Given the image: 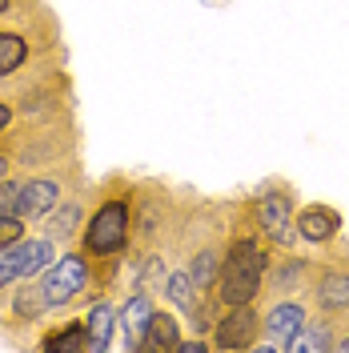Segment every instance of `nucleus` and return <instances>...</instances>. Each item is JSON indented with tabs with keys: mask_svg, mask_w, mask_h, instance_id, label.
Returning <instances> with one entry per match:
<instances>
[{
	"mask_svg": "<svg viewBox=\"0 0 349 353\" xmlns=\"http://www.w3.org/2000/svg\"><path fill=\"white\" fill-rule=\"evenodd\" d=\"M269 261H273V245L257 233V225H237L229 233V241L221 249V269H217V285H213V297H217L221 309L229 305H245V301H257L265 289V273H269Z\"/></svg>",
	"mask_w": 349,
	"mask_h": 353,
	"instance_id": "1",
	"label": "nucleus"
},
{
	"mask_svg": "<svg viewBox=\"0 0 349 353\" xmlns=\"http://www.w3.org/2000/svg\"><path fill=\"white\" fill-rule=\"evenodd\" d=\"M132 205H137V189L132 185H117L112 181L109 193L97 201V209L81 225V253L88 261H117L132 245Z\"/></svg>",
	"mask_w": 349,
	"mask_h": 353,
	"instance_id": "2",
	"label": "nucleus"
},
{
	"mask_svg": "<svg viewBox=\"0 0 349 353\" xmlns=\"http://www.w3.org/2000/svg\"><path fill=\"white\" fill-rule=\"evenodd\" d=\"M293 205H297V197H293L289 185H265L261 193L249 197V217H253L257 233L273 249H293V241H297V213H293Z\"/></svg>",
	"mask_w": 349,
	"mask_h": 353,
	"instance_id": "3",
	"label": "nucleus"
},
{
	"mask_svg": "<svg viewBox=\"0 0 349 353\" xmlns=\"http://www.w3.org/2000/svg\"><path fill=\"white\" fill-rule=\"evenodd\" d=\"M41 289L48 297V309H68L85 301L88 289H92V261L81 249H68L61 257H52L41 269Z\"/></svg>",
	"mask_w": 349,
	"mask_h": 353,
	"instance_id": "4",
	"label": "nucleus"
},
{
	"mask_svg": "<svg viewBox=\"0 0 349 353\" xmlns=\"http://www.w3.org/2000/svg\"><path fill=\"white\" fill-rule=\"evenodd\" d=\"M57 257V241L41 233V237H17V241L0 245V293L17 285L24 277H37L44 265Z\"/></svg>",
	"mask_w": 349,
	"mask_h": 353,
	"instance_id": "5",
	"label": "nucleus"
},
{
	"mask_svg": "<svg viewBox=\"0 0 349 353\" xmlns=\"http://www.w3.org/2000/svg\"><path fill=\"white\" fill-rule=\"evenodd\" d=\"M213 337H209V350H253L257 337H261V309L253 301L245 305H229L225 317L213 321Z\"/></svg>",
	"mask_w": 349,
	"mask_h": 353,
	"instance_id": "6",
	"label": "nucleus"
},
{
	"mask_svg": "<svg viewBox=\"0 0 349 353\" xmlns=\"http://www.w3.org/2000/svg\"><path fill=\"white\" fill-rule=\"evenodd\" d=\"M65 201V181L52 173L21 176V197H17V217L24 225H41L57 205Z\"/></svg>",
	"mask_w": 349,
	"mask_h": 353,
	"instance_id": "7",
	"label": "nucleus"
},
{
	"mask_svg": "<svg viewBox=\"0 0 349 353\" xmlns=\"http://www.w3.org/2000/svg\"><path fill=\"white\" fill-rule=\"evenodd\" d=\"M309 321V313L301 301H289V297H281V301H273V305L261 313V341L253 345V350L261 353H277L289 345V337L301 330Z\"/></svg>",
	"mask_w": 349,
	"mask_h": 353,
	"instance_id": "8",
	"label": "nucleus"
},
{
	"mask_svg": "<svg viewBox=\"0 0 349 353\" xmlns=\"http://www.w3.org/2000/svg\"><path fill=\"white\" fill-rule=\"evenodd\" d=\"M309 293L321 317H349V269H337V265L313 269Z\"/></svg>",
	"mask_w": 349,
	"mask_h": 353,
	"instance_id": "9",
	"label": "nucleus"
},
{
	"mask_svg": "<svg viewBox=\"0 0 349 353\" xmlns=\"http://www.w3.org/2000/svg\"><path fill=\"white\" fill-rule=\"evenodd\" d=\"M157 313V301L149 289H137V293H129V301H125V309L117 313V330H121V345L129 353L141 350V337H145V330H149V321H153Z\"/></svg>",
	"mask_w": 349,
	"mask_h": 353,
	"instance_id": "10",
	"label": "nucleus"
},
{
	"mask_svg": "<svg viewBox=\"0 0 349 353\" xmlns=\"http://www.w3.org/2000/svg\"><path fill=\"white\" fill-rule=\"evenodd\" d=\"M297 237L309 245H333L341 237V213L333 205H306L297 213Z\"/></svg>",
	"mask_w": 349,
	"mask_h": 353,
	"instance_id": "11",
	"label": "nucleus"
},
{
	"mask_svg": "<svg viewBox=\"0 0 349 353\" xmlns=\"http://www.w3.org/2000/svg\"><path fill=\"white\" fill-rule=\"evenodd\" d=\"M313 269H317V265L306 261V257L269 261V273H265V289H261V293H297V289H309Z\"/></svg>",
	"mask_w": 349,
	"mask_h": 353,
	"instance_id": "12",
	"label": "nucleus"
},
{
	"mask_svg": "<svg viewBox=\"0 0 349 353\" xmlns=\"http://www.w3.org/2000/svg\"><path fill=\"white\" fill-rule=\"evenodd\" d=\"M44 313H48V297L41 289V277L37 281H17V293H8V321L12 325H37Z\"/></svg>",
	"mask_w": 349,
	"mask_h": 353,
	"instance_id": "13",
	"label": "nucleus"
},
{
	"mask_svg": "<svg viewBox=\"0 0 349 353\" xmlns=\"http://www.w3.org/2000/svg\"><path fill=\"white\" fill-rule=\"evenodd\" d=\"M85 333H88V353L112 350V333H117V309L109 301H92L85 313Z\"/></svg>",
	"mask_w": 349,
	"mask_h": 353,
	"instance_id": "14",
	"label": "nucleus"
},
{
	"mask_svg": "<svg viewBox=\"0 0 349 353\" xmlns=\"http://www.w3.org/2000/svg\"><path fill=\"white\" fill-rule=\"evenodd\" d=\"M177 345H181V321H177L173 313H161L157 309L137 353H177Z\"/></svg>",
	"mask_w": 349,
	"mask_h": 353,
	"instance_id": "15",
	"label": "nucleus"
},
{
	"mask_svg": "<svg viewBox=\"0 0 349 353\" xmlns=\"http://www.w3.org/2000/svg\"><path fill=\"white\" fill-rule=\"evenodd\" d=\"M333 321L329 317H317V321H306L301 330L289 337V345H285V353H329L333 350Z\"/></svg>",
	"mask_w": 349,
	"mask_h": 353,
	"instance_id": "16",
	"label": "nucleus"
},
{
	"mask_svg": "<svg viewBox=\"0 0 349 353\" xmlns=\"http://www.w3.org/2000/svg\"><path fill=\"white\" fill-rule=\"evenodd\" d=\"M32 57V44L21 28H0V81L4 77H17Z\"/></svg>",
	"mask_w": 349,
	"mask_h": 353,
	"instance_id": "17",
	"label": "nucleus"
},
{
	"mask_svg": "<svg viewBox=\"0 0 349 353\" xmlns=\"http://www.w3.org/2000/svg\"><path fill=\"white\" fill-rule=\"evenodd\" d=\"M81 209H85V201L81 197H68V205L61 201V205L44 217V233H48L52 241H68V237H77L81 225H85V221H81Z\"/></svg>",
	"mask_w": 349,
	"mask_h": 353,
	"instance_id": "18",
	"label": "nucleus"
},
{
	"mask_svg": "<svg viewBox=\"0 0 349 353\" xmlns=\"http://www.w3.org/2000/svg\"><path fill=\"white\" fill-rule=\"evenodd\" d=\"M41 350L48 353H88V333H85V321H65L61 330L44 333L37 341Z\"/></svg>",
	"mask_w": 349,
	"mask_h": 353,
	"instance_id": "19",
	"label": "nucleus"
},
{
	"mask_svg": "<svg viewBox=\"0 0 349 353\" xmlns=\"http://www.w3.org/2000/svg\"><path fill=\"white\" fill-rule=\"evenodd\" d=\"M17 197H21V176L0 181V217H17Z\"/></svg>",
	"mask_w": 349,
	"mask_h": 353,
	"instance_id": "20",
	"label": "nucleus"
},
{
	"mask_svg": "<svg viewBox=\"0 0 349 353\" xmlns=\"http://www.w3.org/2000/svg\"><path fill=\"white\" fill-rule=\"evenodd\" d=\"M17 237H24V221L21 217H0V245L17 241Z\"/></svg>",
	"mask_w": 349,
	"mask_h": 353,
	"instance_id": "21",
	"label": "nucleus"
},
{
	"mask_svg": "<svg viewBox=\"0 0 349 353\" xmlns=\"http://www.w3.org/2000/svg\"><path fill=\"white\" fill-rule=\"evenodd\" d=\"M209 350V341H181L177 345V353H205Z\"/></svg>",
	"mask_w": 349,
	"mask_h": 353,
	"instance_id": "22",
	"label": "nucleus"
},
{
	"mask_svg": "<svg viewBox=\"0 0 349 353\" xmlns=\"http://www.w3.org/2000/svg\"><path fill=\"white\" fill-rule=\"evenodd\" d=\"M8 125H12V105L0 101V132H8Z\"/></svg>",
	"mask_w": 349,
	"mask_h": 353,
	"instance_id": "23",
	"label": "nucleus"
},
{
	"mask_svg": "<svg viewBox=\"0 0 349 353\" xmlns=\"http://www.w3.org/2000/svg\"><path fill=\"white\" fill-rule=\"evenodd\" d=\"M8 165H12V153H8V149H0V181L8 176Z\"/></svg>",
	"mask_w": 349,
	"mask_h": 353,
	"instance_id": "24",
	"label": "nucleus"
},
{
	"mask_svg": "<svg viewBox=\"0 0 349 353\" xmlns=\"http://www.w3.org/2000/svg\"><path fill=\"white\" fill-rule=\"evenodd\" d=\"M333 350H337V353H349V333H346V337H337V341H333Z\"/></svg>",
	"mask_w": 349,
	"mask_h": 353,
	"instance_id": "25",
	"label": "nucleus"
},
{
	"mask_svg": "<svg viewBox=\"0 0 349 353\" xmlns=\"http://www.w3.org/2000/svg\"><path fill=\"white\" fill-rule=\"evenodd\" d=\"M12 4H17V0H0V12H12Z\"/></svg>",
	"mask_w": 349,
	"mask_h": 353,
	"instance_id": "26",
	"label": "nucleus"
}]
</instances>
